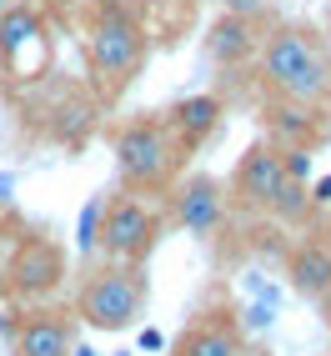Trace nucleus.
Listing matches in <instances>:
<instances>
[{"label":"nucleus","instance_id":"1","mask_svg":"<svg viewBox=\"0 0 331 356\" xmlns=\"http://www.w3.org/2000/svg\"><path fill=\"white\" fill-rule=\"evenodd\" d=\"M86 56H90L96 86L106 96H121L151 56L146 20H140L126 0H101V6L90 10V26H86Z\"/></svg>","mask_w":331,"mask_h":356},{"label":"nucleus","instance_id":"2","mask_svg":"<svg viewBox=\"0 0 331 356\" xmlns=\"http://www.w3.org/2000/svg\"><path fill=\"white\" fill-rule=\"evenodd\" d=\"M256 60H261V86L281 101L321 106L331 96V65L312 31H301V26L271 31L266 45H256Z\"/></svg>","mask_w":331,"mask_h":356},{"label":"nucleus","instance_id":"3","mask_svg":"<svg viewBox=\"0 0 331 356\" xmlns=\"http://www.w3.org/2000/svg\"><path fill=\"white\" fill-rule=\"evenodd\" d=\"M111 151H115V181H121V191H136V196H161L181 165V146H176L171 126H166V115H136V121H126L115 131Z\"/></svg>","mask_w":331,"mask_h":356},{"label":"nucleus","instance_id":"4","mask_svg":"<svg viewBox=\"0 0 331 356\" xmlns=\"http://www.w3.org/2000/svg\"><path fill=\"white\" fill-rule=\"evenodd\" d=\"M146 301H151L146 266L106 261V266H96L81 281L70 316H76L81 326H90V331H131L140 316H146Z\"/></svg>","mask_w":331,"mask_h":356},{"label":"nucleus","instance_id":"5","mask_svg":"<svg viewBox=\"0 0 331 356\" xmlns=\"http://www.w3.org/2000/svg\"><path fill=\"white\" fill-rule=\"evenodd\" d=\"M171 216L151 201V196H136L121 191L111 196L101 211V231H96V251H106V261H121V266H146L151 251L161 246Z\"/></svg>","mask_w":331,"mask_h":356},{"label":"nucleus","instance_id":"6","mask_svg":"<svg viewBox=\"0 0 331 356\" xmlns=\"http://www.w3.org/2000/svg\"><path fill=\"white\" fill-rule=\"evenodd\" d=\"M281 181H286V151H281L276 140H256V146H246L241 161H236L231 186H226V201L236 211H256V216H266V206L281 191Z\"/></svg>","mask_w":331,"mask_h":356},{"label":"nucleus","instance_id":"7","mask_svg":"<svg viewBox=\"0 0 331 356\" xmlns=\"http://www.w3.org/2000/svg\"><path fill=\"white\" fill-rule=\"evenodd\" d=\"M6 276H10V291H15L20 301H40V296H51V291L60 286V276H65V251H60L56 241H45V236H26V241L15 246Z\"/></svg>","mask_w":331,"mask_h":356},{"label":"nucleus","instance_id":"8","mask_svg":"<svg viewBox=\"0 0 331 356\" xmlns=\"http://www.w3.org/2000/svg\"><path fill=\"white\" fill-rule=\"evenodd\" d=\"M226 211H231V201H226V181L196 171V176H186V181L176 186L171 211H166V216H171L176 226H186L191 236H216L221 221H226Z\"/></svg>","mask_w":331,"mask_h":356},{"label":"nucleus","instance_id":"9","mask_svg":"<svg viewBox=\"0 0 331 356\" xmlns=\"http://www.w3.org/2000/svg\"><path fill=\"white\" fill-rule=\"evenodd\" d=\"M76 351V316L60 306H35L20 316L10 356H70Z\"/></svg>","mask_w":331,"mask_h":356},{"label":"nucleus","instance_id":"10","mask_svg":"<svg viewBox=\"0 0 331 356\" xmlns=\"http://www.w3.org/2000/svg\"><path fill=\"white\" fill-rule=\"evenodd\" d=\"M261 115H266V140H276L281 151H312L321 140V106L271 96L261 106Z\"/></svg>","mask_w":331,"mask_h":356},{"label":"nucleus","instance_id":"11","mask_svg":"<svg viewBox=\"0 0 331 356\" xmlns=\"http://www.w3.org/2000/svg\"><path fill=\"white\" fill-rule=\"evenodd\" d=\"M176 356H246L241 321L231 312H206L176 337Z\"/></svg>","mask_w":331,"mask_h":356},{"label":"nucleus","instance_id":"12","mask_svg":"<svg viewBox=\"0 0 331 356\" xmlns=\"http://www.w3.org/2000/svg\"><path fill=\"white\" fill-rule=\"evenodd\" d=\"M221 115H226V101H221V96H211V90H201V96H186V101H176V111L166 115V126H171L176 146H181V156H186V151H201L206 140L216 136Z\"/></svg>","mask_w":331,"mask_h":356},{"label":"nucleus","instance_id":"13","mask_svg":"<svg viewBox=\"0 0 331 356\" xmlns=\"http://www.w3.org/2000/svg\"><path fill=\"white\" fill-rule=\"evenodd\" d=\"M286 281H291V291L301 301H312V306H321L331 296V256H326V246L316 236H301L286 251Z\"/></svg>","mask_w":331,"mask_h":356},{"label":"nucleus","instance_id":"14","mask_svg":"<svg viewBox=\"0 0 331 356\" xmlns=\"http://www.w3.org/2000/svg\"><path fill=\"white\" fill-rule=\"evenodd\" d=\"M40 45V15L31 6H10L0 10V60L10 70H26V51Z\"/></svg>","mask_w":331,"mask_h":356},{"label":"nucleus","instance_id":"15","mask_svg":"<svg viewBox=\"0 0 331 356\" xmlns=\"http://www.w3.org/2000/svg\"><path fill=\"white\" fill-rule=\"evenodd\" d=\"M256 45H261V35H256L251 15H226V10H221V20L206 35V51L216 60H226V65H241L246 56H256Z\"/></svg>","mask_w":331,"mask_h":356},{"label":"nucleus","instance_id":"16","mask_svg":"<svg viewBox=\"0 0 331 356\" xmlns=\"http://www.w3.org/2000/svg\"><path fill=\"white\" fill-rule=\"evenodd\" d=\"M306 211H312V191H306V181H291V176H286V181H281V191L271 196L266 216L296 226V221H306Z\"/></svg>","mask_w":331,"mask_h":356},{"label":"nucleus","instance_id":"17","mask_svg":"<svg viewBox=\"0 0 331 356\" xmlns=\"http://www.w3.org/2000/svg\"><path fill=\"white\" fill-rule=\"evenodd\" d=\"M101 211H106V196H96V201H90L86 206V216H81V251L90 256V251H96V231H101Z\"/></svg>","mask_w":331,"mask_h":356},{"label":"nucleus","instance_id":"18","mask_svg":"<svg viewBox=\"0 0 331 356\" xmlns=\"http://www.w3.org/2000/svg\"><path fill=\"white\" fill-rule=\"evenodd\" d=\"M216 6H221L226 15H251L256 6H266V0H216Z\"/></svg>","mask_w":331,"mask_h":356},{"label":"nucleus","instance_id":"19","mask_svg":"<svg viewBox=\"0 0 331 356\" xmlns=\"http://www.w3.org/2000/svg\"><path fill=\"white\" fill-rule=\"evenodd\" d=\"M316 241H321V246H326V256H331V216L321 221V231H316Z\"/></svg>","mask_w":331,"mask_h":356},{"label":"nucleus","instance_id":"20","mask_svg":"<svg viewBox=\"0 0 331 356\" xmlns=\"http://www.w3.org/2000/svg\"><path fill=\"white\" fill-rule=\"evenodd\" d=\"M321 316H326V326H331V296H326V301H321Z\"/></svg>","mask_w":331,"mask_h":356}]
</instances>
